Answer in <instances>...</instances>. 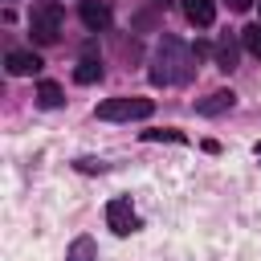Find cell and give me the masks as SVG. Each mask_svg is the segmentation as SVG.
<instances>
[{
    "label": "cell",
    "mask_w": 261,
    "mask_h": 261,
    "mask_svg": "<svg viewBox=\"0 0 261 261\" xmlns=\"http://www.w3.org/2000/svg\"><path fill=\"white\" fill-rule=\"evenodd\" d=\"M196 73V49H188L179 37H163L151 57V82L155 86H184Z\"/></svg>",
    "instance_id": "6da1fadb"
},
{
    "label": "cell",
    "mask_w": 261,
    "mask_h": 261,
    "mask_svg": "<svg viewBox=\"0 0 261 261\" xmlns=\"http://www.w3.org/2000/svg\"><path fill=\"white\" fill-rule=\"evenodd\" d=\"M61 20H65V12H61L57 0H41V4H33V12H29L33 41H37V45H57V37H61Z\"/></svg>",
    "instance_id": "7a4b0ae2"
},
{
    "label": "cell",
    "mask_w": 261,
    "mask_h": 261,
    "mask_svg": "<svg viewBox=\"0 0 261 261\" xmlns=\"http://www.w3.org/2000/svg\"><path fill=\"white\" fill-rule=\"evenodd\" d=\"M151 110H155L151 98H106V102L98 106V118H106V122H122V118H147Z\"/></svg>",
    "instance_id": "3957f363"
},
{
    "label": "cell",
    "mask_w": 261,
    "mask_h": 261,
    "mask_svg": "<svg viewBox=\"0 0 261 261\" xmlns=\"http://www.w3.org/2000/svg\"><path fill=\"white\" fill-rule=\"evenodd\" d=\"M106 224H110L118 237H126V232H135V228H139V216H135V208H130V200H126V196H118V200H110V204H106Z\"/></svg>",
    "instance_id": "277c9868"
},
{
    "label": "cell",
    "mask_w": 261,
    "mask_h": 261,
    "mask_svg": "<svg viewBox=\"0 0 261 261\" xmlns=\"http://www.w3.org/2000/svg\"><path fill=\"white\" fill-rule=\"evenodd\" d=\"M232 102H237V94H232V90H216V94H208V98H200V102H196V114L212 118V114H224Z\"/></svg>",
    "instance_id": "5b68a950"
},
{
    "label": "cell",
    "mask_w": 261,
    "mask_h": 261,
    "mask_svg": "<svg viewBox=\"0 0 261 261\" xmlns=\"http://www.w3.org/2000/svg\"><path fill=\"white\" fill-rule=\"evenodd\" d=\"M184 16L196 24V29H208L216 20V4L212 0H184Z\"/></svg>",
    "instance_id": "8992f818"
},
{
    "label": "cell",
    "mask_w": 261,
    "mask_h": 261,
    "mask_svg": "<svg viewBox=\"0 0 261 261\" xmlns=\"http://www.w3.org/2000/svg\"><path fill=\"white\" fill-rule=\"evenodd\" d=\"M82 20H86V29H110V8L102 4V0H82Z\"/></svg>",
    "instance_id": "52a82bcc"
},
{
    "label": "cell",
    "mask_w": 261,
    "mask_h": 261,
    "mask_svg": "<svg viewBox=\"0 0 261 261\" xmlns=\"http://www.w3.org/2000/svg\"><path fill=\"white\" fill-rule=\"evenodd\" d=\"M4 65H8V73H12V77H24V73H37V69H41V57H37V53H20V49H16V53H8V57H4Z\"/></svg>",
    "instance_id": "ba28073f"
},
{
    "label": "cell",
    "mask_w": 261,
    "mask_h": 261,
    "mask_svg": "<svg viewBox=\"0 0 261 261\" xmlns=\"http://www.w3.org/2000/svg\"><path fill=\"white\" fill-rule=\"evenodd\" d=\"M37 102L45 106V110H57L65 98H61V86L57 82H41V90H37Z\"/></svg>",
    "instance_id": "9c48e42d"
},
{
    "label": "cell",
    "mask_w": 261,
    "mask_h": 261,
    "mask_svg": "<svg viewBox=\"0 0 261 261\" xmlns=\"http://www.w3.org/2000/svg\"><path fill=\"white\" fill-rule=\"evenodd\" d=\"M94 253H98V249H94V241H90V237H77V241L69 245L65 261H94Z\"/></svg>",
    "instance_id": "30bf717a"
},
{
    "label": "cell",
    "mask_w": 261,
    "mask_h": 261,
    "mask_svg": "<svg viewBox=\"0 0 261 261\" xmlns=\"http://www.w3.org/2000/svg\"><path fill=\"white\" fill-rule=\"evenodd\" d=\"M216 65H220V69H232V65H237V45H232V37H220V45H216Z\"/></svg>",
    "instance_id": "8fae6325"
},
{
    "label": "cell",
    "mask_w": 261,
    "mask_h": 261,
    "mask_svg": "<svg viewBox=\"0 0 261 261\" xmlns=\"http://www.w3.org/2000/svg\"><path fill=\"white\" fill-rule=\"evenodd\" d=\"M73 77H77L82 86H90V82H98V77H102V65H98V61H77Z\"/></svg>",
    "instance_id": "7c38bea8"
},
{
    "label": "cell",
    "mask_w": 261,
    "mask_h": 261,
    "mask_svg": "<svg viewBox=\"0 0 261 261\" xmlns=\"http://www.w3.org/2000/svg\"><path fill=\"white\" fill-rule=\"evenodd\" d=\"M143 139L147 143H188L184 130H143Z\"/></svg>",
    "instance_id": "4fadbf2b"
},
{
    "label": "cell",
    "mask_w": 261,
    "mask_h": 261,
    "mask_svg": "<svg viewBox=\"0 0 261 261\" xmlns=\"http://www.w3.org/2000/svg\"><path fill=\"white\" fill-rule=\"evenodd\" d=\"M241 41H245V49H249L253 57H261V24H249V29L241 33Z\"/></svg>",
    "instance_id": "5bb4252c"
},
{
    "label": "cell",
    "mask_w": 261,
    "mask_h": 261,
    "mask_svg": "<svg viewBox=\"0 0 261 261\" xmlns=\"http://www.w3.org/2000/svg\"><path fill=\"white\" fill-rule=\"evenodd\" d=\"M249 4H253V0H228V8H232V12H245Z\"/></svg>",
    "instance_id": "9a60e30c"
}]
</instances>
